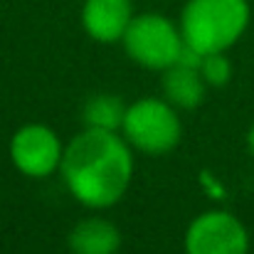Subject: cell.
<instances>
[{"label": "cell", "mask_w": 254, "mask_h": 254, "mask_svg": "<svg viewBox=\"0 0 254 254\" xmlns=\"http://www.w3.org/2000/svg\"><path fill=\"white\" fill-rule=\"evenodd\" d=\"M60 168L69 192L82 205L109 207L124 197L131 183L133 158L116 131L86 126L64 148Z\"/></svg>", "instance_id": "cell-1"}, {"label": "cell", "mask_w": 254, "mask_h": 254, "mask_svg": "<svg viewBox=\"0 0 254 254\" xmlns=\"http://www.w3.org/2000/svg\"><path fill=\"white\" fill-rule=\"evenodd\" d=\"M250 25L247 0H188L180 17L185 45L200 55L225 52Z\"/></svg>", "instance_id": "cell-2"}, {"label": "cell", "mask_w": 254, "mask_h": 254, "mask_svg": "<svg viewBox=\"0 0 254 254\" xmlns=\"http://www.w3.org/2000/svg\"><path fill=\"white\" fill-rule=\"evenodd\" d=\"M124 136L126 141L151 156L168 153L178 146L183 126L175 109L161 99H141L126 109L124 119Z\"/></svg>", "instance_id": "cell-3"}, {"label": "cell", "mask_w": 254, "mask_h": 254, "mask_svg": "<svg viewBox=\"0 0 254 254\" xmlns=\"http://www.w3.org/2000/svg\"><path fill=\"white\" fill-rule=\"evenodd\" d=\"M183 42H185L183 32L168 17L156 15V12L133 17L124 35V47L133 62L148 69H163V72L178 62Z\"/></svg>", "instance_id": "cell-4"}, {"label": "cell", "mask_w": 254, "mask_h": 254, "mask_svg": "<svg viewBox=\"0 0 254 254\" xmlns=\"http://www.w3.org/2000/svg\"><path fill=\"white\" fill-rule=\"evenodd\" d=\"M245 225L230 212H205L195 217L185 235L188 254H247Z\"/></svg>", "instance_id": "cell-5"}, {"label": "cell", "mask_w": 254, "mask_h": 254, "mask_svg": "<svg viewBox=\"0 0 254 254\" xmlns=\"http://www.w3.org/2000/svg\"><path fill=\"white\" fill-rule=\"evenodd\" d=\"M62 143L50 126L27 124L15 131L10 141V156L15 168L30 178H47L62 163Z\"/></svg>", "instance_id": "cell-6"}, {"label": "cell", "mask_w": 254, "mask_h": 254, "mask_svg": "<svg viewBox=\"0 0 254 254\" xmlns=\"http://www.w3.org/2000/svg\"><path fill=\"white\" fill-rule=\"evenodd\" d=\"M131 20V0H86L82 10L84 30L96 42L124 40Z\"/></svg>", "instance_id": "cell-7"}, {"label": "cell", "mask_w": 254, "mask_h": 254, "mask_svg": "<svg viewBox=\"0 0 254 254\" xmlns=\"http://www.w3.org/2000/svg\"><path fill=\"white\" fill-rule=\"evenodd\" d=\"M121 247V235L114 222L104 217L82 220L69 235L72 254H116Z\"/></svg>", "instance_id": "cell-8"}, {"label": "cell", "mask_w": 254, "mask_h": 254, "mask_svg": "<svg viewBox=\"0 0 254 254\" xmlns=\"http://www.w3.org/2000/svg\"><path fill=\"white\" fill-rule=\"evenodd\" d=\"M163 91L168 101L178 109H195L205 99V79L200 69L173 64L163 74Z\"/></svg>", "instance_id": "cell-9"}, {"label": "cell", "mask_w": 254, "mask_h": 254, "mask_svg": "<svg viewBox=\"0 0 254 254\" xmlns=\"http://www.w3.org/2000/svg\"><path fill=\"white\" fill-rule=\"evenodd\" d=\"M126 104L121 101V96L114 94H96L91 96L82 109L86 126L89 128H104V131H119L124 126L126 119Z\"/></svg>", "instance_id": "cell-10"}, {"label": "cell", "mask_w": 254, "mask_h": 254, "mask_svg": "<svg viewBox=\"0 0 254 254\" xmlns=\"http://www.w3.org/2000/svg\"><path fill=\"white\" fill-rule=\"evenodd\" d=\"M200 74H202L205 84L222 86V84H227L230 77H232V64H230V60L222 52H212V55H205L202 57Z\"/></svg>", "instance_id": "cell-11"}, {"label": "cell", "mask_w": 254, "mask_h": 254, "mask_svg": "<svg viewBox=\"0 0 254 254\" xmlns=\"http://www.w3.org/2000/svg\"><path fill=\"white\" fill-rule=\"evenodd\" d=\"M250 148H252V153H254V126H252V131H250Z\"/></svg>", "instance_id": "cell-12"}]
</instances>
